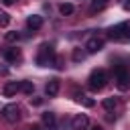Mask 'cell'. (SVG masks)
I'll return each instance as SVG.
<instances>
[{"instance_id": "21", "label": "cell", "mask_w": 130, "mask_h": 130, "mask_svg": "<svg viewBox=\"0 0 130 130\" xmlns=\"http://www.w3.org/2000/svg\"><path fill=\"white\" fill-rule=\"evenodd\" d=\"M55 67H57V69L63 67V57H55Z\"/></svg>"}, {"instance_id": "25", "label": "cell", "mask_w": 130, "mask_h": 130, "mask_svg": "<svg viewBox=\"0 0 130 130\" xmlns=\"http://www.w3.org/2000/svg\"><path fill=\"white\" fill-rule=\"evenodd\" d=\"M28 130H41V126H30Z\"/></svg>"}, {"instance_id": "5", "label": "cell", "mask_w": 130, "mask_h": 130, "mask_svg": "<svg viewBox=\"0 0 130 130\" xmlns=\"http://www.w3.org/2000/svg\"><path fill=\"white\" fill-rule=\"evenodd\" d=\"M2 118H4L6 122H10V124L18 122V120H20V108H18L16 104L4 106V108H2Z\"/></svg>"}, {"instance_id": "11", "label": "cell", "mask_w": 130, "mask_h": 130, "mask_svg": "<svg viewBox=\"0 0 130 130\" xmlns=\"http://www.w3.org/2000/svg\"><path fill=\"white\" fill-rule=\"evenodd\" d=\"M45 91H47V95H49V98L57 95V93H59V79H49V81H47V85H45Z\"/></svg>"}, {"instance_id": "14", "label": "cell", "mask_w": 130, "mask_h": 130, "mask_svg": "<svg viewBox=\"0 0 130 130\" xmlns=\"http://www.w3.org/2000/svg\"><path fill=\"white\" fill-rule=\"evenodd\" d=\"M73 10H75V8H73V4H69V2H63V4L59 6V12H61L63 16H67V14H73Z\"/></svg>"}, {"instance_id": "19", "label": "cell", "mask_w": 130, "mask_h": 130, "mask_svg": "<svg viewBox=\"0 0 130 130\" xmlns=\"http://www.w3.org/2000/svg\"><path fill=\"white\" fill-rule=\"evenodd\" d=\"M18 39H20V32H16V30L6 32V41H8V43H14V41H18Z\"/></svg>"}, {"instance_id": "17", "label": "cell", "mask_w": 130, "mask_h": 130, "mask_svg": "<svg viewBox=\"0 0 130 130\" xmlns=\"http://www.w3.org/2000/svg\"><path fill=\"white\" fill-rule=\"evenodd\" d=\"M75 100H77L79 104L87 106V108H91V106H93V100H89V98H85V95H75Z\"/></svg>"}, {"instance_id": "6", "label": "cell", "mask_w": 130, "mask_h": 130, "mask_svg": "<svg viewBox=\"0 0 130 130\" xmlns=\"http://www.w3.org/2000/svg\"><path fill=\"white\" fill-rule=\"evenodd\" d=\"M87 126H89V118L85 114H77L71 120V130H85Z\"/></svg>"}, {"instance_id": "3", "label": "cell", "mask_w": 130, "mask_h": 130, "mask_svg": "<svg viewBox=\"0 0 130 130\" xmlns=\"http://www.w3.org/2000/svg\"><path fill=\"white\" fill-rule=\"evenodd\" d=\"M114 75H116V85L120 89H128L130 87V73H128V69L124 65H116Z\"/></svg>"}, {"instance_id": "2", "label": "cell", "mask_w": 130, "mask_h": 130, "mask_svg": "<svg viewBox=\"0 0 130 130\" xmlns=\"http://www.w3.org/2000/svg\"><path fill=\"white\" fill-rule=\"evenodd\" d=\"M53 59H55L53 45L43 43V45H41V49H39V53H37V63H39L41 67H45V65H51V61H53Z\"/></svg>"}, {"instance_id": "23", "label": "cell", "mask_w": 130, "mask_h": 130, "mask_svg": "<svg viewBox=\"0 0 130 130\" xmlns=\"http://www.w3.org/2000/svg\"><path fill=\"white\" fill-rule=\"evenodd\" d=\"M124 10H130V0H126V2H124Z\"/></svg>"}, {"instance_id": "10", "label": "cell", "mask_w": 130, "mask_h": 130, "mask_svg": "<svg viewBox=\"0 0 130 130\" xmlns=\"http://www.w3.org/2000/svg\"><path fill=\"white\" fill-rule=\"evenodd\" d=\"M26 26L32 28V30H39V28L43 26V16H39V14H30V16L26 18Z\"/></svg>"}, {"instance_id": "22", "label": "cell", "mask_w": 130, "mask_h": 130, "mask_svg": "<svg viewBox=\"0 0 130 130\" xmlns=\"http://www.w3.org/2000/svg\"><path fill=\"white\" fill-rule=\"evenodd\" d=\"M8 73V67H4V65H0V75H6Z\"/></svg>"}, {"instance_id": "16", "label": "cell", "mask_w": 130, "mask_h": 130, "mask_svg": "<svg viewBox=\"0 0 130 130\" xmlns=\"http://www.w3.org/2000/svg\"><path fill=\"white\" fill-rule=\"evenodd\" d=\"M102 106H104L106 110H114V108L118 106V100H116V98H106V100L102 102Z\"/></svg>"}, {"instance_id": "18", "label": "cell", "mask_w": 130, "mask_h": 130, "mask_svg": "<svg viewBox=\"0 0 130 130\" xmlns=\"http://www.w3.org/2000/svg\"><path fill=\"white\" fill-rule=\"evenodd\" d=\"M8 22H10V14L4 12V10H0V26H6Z\"/></svg>"}, {"instance_id": "8", "label": "cell", "mask_w": 130, "mask_h": 130, "mask_svg": "<svg viewBox=\"0 0 130 130\" xmlns=\"http://www.w3.org/2000/svg\"><path fill=\"white\" fill-rule=\"evenodd\" d=\"M4 59L8 61V63H20L22 61V53H20V49H6L4 51Z\"/></svg>"}, {"instance_id": "12", "label": "cell", "mask_w": 130, "mask_h": 130, "mask_svg": "<svg viewBox=\"0 0 130 130\" xmlns=\"http://www.w3.org/2000/svg\"><path fill=\"white\" fill-rule=\"evenodd\" d=\"M43 124H45L47 128H55V126H57V118H55V114H51V112L43 114Z\"/></svg>"}, {"instance_id": "24", "label": "cell", "mask_w": 130, "mask_h": 130, "mask_svg": "<svg viewBox=\"0 0 130 130\" xmlns=\"http://www.w3.org/2000/svg\"><path fill=\"white\" fill-rule=\"evenodd\" d=\"M2 2H4V4H6V6H10V4H14V2H16V0H2Z\"/></svg>"}, {"instance_id": "26", "label": "cell", "mask_w": 130, "mask_h": 130, "mask_svg": "<svg viewBox=\"0 0 130 130\" xmlns=\"http://www.w3.org/2000/svg\"><path fill=\"white\" fill-rule=\"evenodd\" d=\"M91 130H102V128H100V126H93V128H91Z\"/></svg>"}, {"instance_id": "4", "label": "cell", "mask_w": 130, "mask_h": 130, "mask_svg": "<svg viewBox=\"0 0 130 130\" xmlns=\"http://www.w3.org/2000/svg\"><path fill=\"white\" fill-rule=\"evenodd\" d=\"M110 37L116 41H130V22H122L110 28Z\"/></svg>"}, {"instance_id": "1", "label": "cell", "mask_w": 130, "mask_h": 130, "mask_svg": "<svg viewBox=\"0 0 130 130\" xmlns=\"http://www.w3.org/2000/svg\"><path fill=\"white\" fill-rule=\"evenodd\" d=\"M106 81H108L106 71H104V69H93V71L89 73V77H87V87H89L91 91H100V89L106 85Z\"/></svg>"}, {"instance_id": "15", "label": "cell", "mask_w": 130, "mask_h": 130, "mask_svg": "<svg viewBox=\"0 0 130 130\" xmlns=\"http://www.w3.org/2000/svg\"><path fill=\"white\" fill-rule=\"evenodd\" d=\"M20 89H22L26 95H30V93L35 91V83H32V81H22V83H20Z\"/></svg>"}, {"instance_id": "13", "label": "cell", "mask_w": 130, "mask_h": 130, "mask_svg": "<svg viewBox=\"0 0 130 130\" xmlns=\"http://www.w3.org/2000/svg\"><path fill=\"white\" fill-rule=\"evenodd\" d=\"M110 0H93L91 2V6H89V12L91 14H95V12H100L102 8H106V4H108Z\"/></svg>"}, {"instance_id": "7", "label": "cell", "mask_w": 130, "mask_h": 130, "mask_svg": "<svg viewBox=\"0 0 130 130\" xmlns=\"http://www.w3.org/2000/svg\"><path fill=\"white\" fill-rule=\"evenodd\" d=\"M85 49H87V53H98V51H102V49H104V39H102V37H91V39L85 43Z\"/></svg>"}, {"instance_id": "20", "label": "cell", "mask_w": 130, "mask_h": 130, "mask_svg": "<svg viewBox=\"0 0 130 130\" xmlns=\"http://www.w3.org/2000/svg\"><path fill=\"white\" fill-rule=\"evenodd\" d=\"M85 59V53L81 49H73V61H83Z\"/></svg>"}, {"instance_id": "9", "label": "cell", "mask_w": 130, "mask_h": 130, "mask_svg": "<svg viewBox=\"0 0 130 130\" xmlns=\"http://www.w3.org/2000/svg\"><path fill=\"white\" fill-rule=\"evenodd\" d=\"M20 91V83L18 81H8L4 87H2V93L6 95V98H12V95H16Z\"/></svg>"}]
</instances>
